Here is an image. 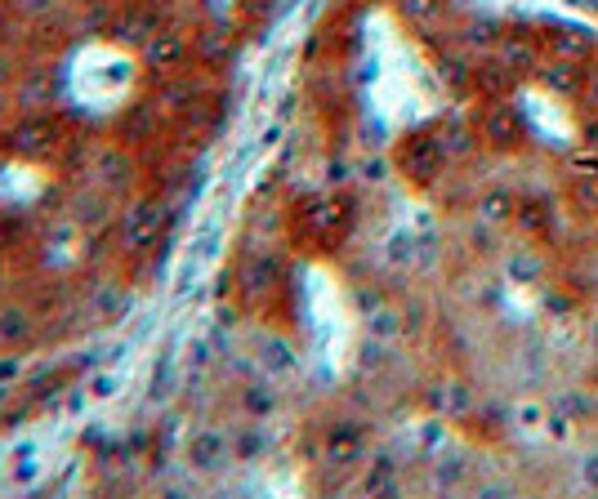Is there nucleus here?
Returning a JSON list of instances; mask_svg holds the SVG:
<instances>
[{
	"instance_id": "nucleus-1",
	"label": "nucleus",
	"mask_w": 598,
	"mask_h": 499,
	"mask_svg": "<svg viewBox=\"0 0 598 499\" xmlns=\"http://www.w3.org/2000/svg\"><path fill=\"white\" fill-rule=\"evenodd\" d=\"M95 59L99 54H89L81 59V68H72V85L89 108H117L134 85V63L125 54H112V49H103V63Z\"/></svg>"
},
{
	"instance_id": "nucleus-2",
	"label": "nucleus",
	"mask_w": 598,
	"mask_h": 499,
	"mask_svg": "<svg viewBox=\"0 0 598 499\" xmlns=\"http://www.w3.org/2000/svg\"><path fill=\"white\" fill-rule=\"evenodd\" d=\"M478 138L487 147H496V153H510V147H518L527 138V125H523L518 108H510V104H500V98H496V104H487L483 117H478Z\"/></svg>"
},
{
	"instance_id": "nucleus-3",
	"label": "nucleus",
	"mask_w": 598,
	"mask_h": 499,
	"mask_svg": "<svg viewBox=\"0 0 598 499\" xmlns=\"http://www.w3.org/2000/svg\"><path fill=\"white\" fill-rule=\"evenodd\" d=\"M549 272V264L536 255L532 245H514V249H504V259H500V277L510 281V285H540Z\"/></svg>"
},
{
	"instance_id": "nucleus-4",
	"label": "nucleus",
	"mask_w": 598,
	"mask_h": 499,
	"mask_svg": "<svg viewBox=\"0 0 598 499\" xmlns=\"http://www.w3.org/2000/svg\"><path fill=\"white\" fill-rule=\"evenodd\" d=\"M549 49H554V59H576V63H585L589 49H594V32L572 27V23H554V27H549Z\"/></svg>"
},
{
	"instance_id": "nucleus-5",
	"label": "nucleus",
	"mask_w": 598,
	"mask_h": 499,
	"mask_svg": "<svg viewBox=\"0 0 598 499\" xmlns=\"http://www.w3.org/2000/svg\"><path fill=\"white\" fill-rule=\"evenodd\" d=\"M540 81H545V89L572 98V94L585 89V63H576V59H554V63L540 68Z\"/></svg>"
},
{
	"instance_id": "nucleus-6",
	"label": "nucleus",
	"mask_w": 598,
	"mask_h": 499,
	"mask_svg": "<svg viewBox=\"0 0 598 499\" xmlns=\"http://www.w3.org/2000/svg\"><path fill=\"white\" fill-rule=\"evenodd\" d=\"M478 219L487 228H504V223H514L518 219V196L510 187H491L483 202H478Z\"/></svg>"
},
{
	"instance_id": "nucleus-7",
	"label": "nucleus",
	"mask_w": 598,
	"mask_h": 499,
	"mask_svg": "<svg viewBox=\"0 0 598 499\" xmlns=\"http://www.w3.org/2000/svg\"><path fill=\"white\" fill-rule=\"evenodd\" d=\"M496 59L510 68L514 76H523V72H532L536 68V45L527 40V36H518V32H510V36H500V45H496Z\"/></svg>"
},
{
	"instance_id": "nucleus-8",
	"label": "nucleus",
	"mask_w": 598,
	"mask_h": 499,
	"mask_svg": "<svg viewBox=\"0 0 598 499\" xmlns=\"http://www.w3.org/2000/svg\"><path fill=\"white\" fill-rule=\"evenodd\" d=\"M465 477H469V460L460 455V451H455V455H442L438 468H434V486H438V490H447V486H451V490L465 486Z\"/></svg>"
},
{
	"instance_id": "nucleus-9",
	"label": "nucleus",
	"mask_w": 598,
	"mask_h": 499,
	"mask_svg": "<svg viewBox=\"0 0 598 499\" xmlns=\"http://www.w3.org/2000/svg\"><path fill=\"white\" fill-rule=\"evenodd\" d=\"M549 215H554V210H549L545 202H518V228L527 232V236H545L549 232Z\"/></svg>"
},
{
	"instance_id": "nucleus-10",
	"label": "nucleus",
	"mask_w": 598,
	"mask_h": 499,
	"mask_svg": "<svg viewBox=\"0 0 598 499\" xmlns=\"http://www.w3.org/2000/svg\"><path fill=\"white\" fill-rule=\"evenodd\" d=\"M545 419H549V406L532 402V397L514 406V428H527V433H532V428H545Z\"/></svg>"
},
{
	"instance_id": "nucleus-11",
	"label": "nucleus",
	"mask_w": 598,
	"mask_h": 499,
	"mask_svg": "<svg viewBox=\"0 0 598 499\" xmlns=\"http://www.w3.org/2000/svg\"><path fill=\"white\" fill-rule=\"evenodd\" d=\"M568 174H572V179H594V174H598V153H594V143H589V147H576V153L568 157Z\"/></svg>"
},
{
	"instance_id": "nucleus-12",
	"label": "nucleus",
	"mask_w": 598,
	"mask_h": 499,
	"mask_svg": "<svg viewBox=\"0 0 598 499\" xmlns=\"http://www.w3.org/2000/svg\"><path fill=\"white\" fill-rule=\"evenodd\" d=\"M576 486L598 495V451H585V455L576 460Z\"/></svg>"
},
{
	"instance_id": "nucleus-13",
	"label": "nucleus",
	"mask_w": 598,
	"mask_h": 499,
	"mask_svg": "<svg viewBox=\"0 0 598 499\" xmlns=\"http://www.w3.org/2000/svg\"><path fill=\"white\" fill-rule=\"evenodd\" d=\"M474 134L469 130H451L447 134V143H442V157H465V153H474Z\"/></svg>"
},
{
	"instance_id": "nucleus-14",
	"label": "nucleus",
	"mask_w": 598,
	"mask_h": 499,
	"mask_svg": "<svg viewBox=\"0 0 598 499\" xmlns=\"http://www.w3.org/2000/svg\"><path fill=\"white\" fill-rule=\"evenodd\" d=\"M469 40L491 49V45H500V27H496L491 19H474V23H469Z\"/></svg>"
},
{
	"instance_id": "nucleus-15",
	"label": "nucleus",
	"mask_w": 598,
	"mask_h": 499,
	"mask_svg": "<svg viewBox=\"0 0 598 499\" xmlns=\"http://www.w3.org/2000/svg\"><path fill=\"white\" fill-rule=\"evenodd\" d=\"M572 428H576V419H572V415H554V411H549V419H545V433L554 437V441H568V437H572Z\"/></svg>"
},
{
	"instance_id": "nucleus-16",
	"label": "nucleus",
	"mask_w": 598,
	"mask_h": 499,
	"mask_svg": "<svg viewBox=\"0 0 598 499\" xmlns=\"http://www.w3.org/2000/svg\"><path fill=\"white\" fill-rule=\"evenodd\" d=\"M438 10H442V0H406V19L429 23V19H438Z\"/></svg>"
},
{
	"instance_id": "nucleus-17",
	"label": "nucleus",
	"mask_w": 598,
	"mask_h": 499,
	"mask_svg": "<svg viewBox=\"0 0 598 499\" xmlns=\"http://www.w3.org/2000/svg\"><path fill=\"white\" fill-rule=\"evenodd\" d=\"M576 202L585 210H598V174L594 179H576Z\"/></svg>"
},
{
	"instance_id": "nucleus-18",
	"label": "nucleus",
	"mask_w": 598,
	"mask_h": 499,
	"mask_svg": "<svg viewBox=\"0 0 598 499\" xmlns=\"http://www.w3.org/2000/svg\"><path fill=\"white\" fill-rule=\"evenodd\" d=\"M581 98H585V108L598 112V68H585V89H581Z\"/></svg>"
},
{
	"instance_id": "nucleus-19",
	"label": "nucleus",
	"mask_w": 598,
	"mask_h": 499,
	"mask_svg": "<svg viewBox=\"0 0 598 499\" xmlns=\"http://www.w3.org/2000/svg\"><path fill=\"white\" fill-rule=\"evenodd\" d=\"M581 5H589V10H594V14H598V0H581Z\"/></svg>"
}]
</instances>
